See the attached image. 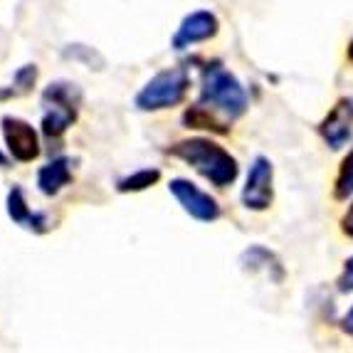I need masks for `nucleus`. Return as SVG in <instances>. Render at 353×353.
Segmentation results:
<instances>
[{"instance_id":"dca6fc26","label":"nucleus","mask_w":353,"mask_h":353,"mask_svg":"<svg viewBox=\"0 0 353 353\" xmlns=\"http://www.w3.org/2000/svg\"><path fill=\"white\" fill-rule=\"evenodd\" d=\"M35 79H37V65H25L15 72L12 77V89L10 92H0V99H6V97H23L28 94L30 89L35 87Z\"/></svg>"},{"instance_id":"f257e3e1","label":"nucleus","mask_w":353,"mask_h":353,"mask_svg":"<svg viewBox=\"0 0 353 353\" xmlns=\"http://www.w3.org/2000/svg\"><path fill=\"white\" fill-rule=\"evenodd\" d=\"M168 156L181 159L201 173L205 181H210L215 188H228L237 181L240 165H237L235 156L230 151H225L223 146H218L210 139H185L178 141L173 146L165 148Z\"/></svg>"},{"instance_id":"ddd939ff","label":"nucleus","mask_w":353,"mask_h":353,"mask_svg":"<svg viewBox=\"0 0 353 353\" xmlns=\"http://www.w3.org/2000/svg\"><path fill=\"white\" fill-rule=\"evenodd\" d=\"M159 181H161L159 168H141V171H134L129 176L119 178L117 190L119 193H141V190H148L151 185H156Z\"/></svg>"},{"instance_id":"9d476101","label":"nucleus","mask_w":353,"mask_h":353,"mask_svg":"<svg viewBox=\"0 0 353 353\" xmlns=\"http://www.w3.org/2000/svg\"><path fill=\"white\" fill-rule=\"evenodd\" d=\"M351 131H353V101L343 97V99H339L331 106V112L319 124V136L324 139L326 146L336 151V148H341L351 139Z\"/></svg>"},{"instance_id":"aec40b11","label":"nucleus","mask_w":353,"mask_h":353,"mask_svg":"<svg viewBox=\"0 0 353 353\" xmlns=\"http://www.w3.org/2000/svg\"><path fill=\"white\" fill-rule=\"evenodd\" d=\"M346 59H348V62H351V65H353V40L348 42V50H346Z\"/></svg>"},{"instance_id":"2eb2a0df","label":"nucleus","mask_w":353,"mask_h":353,"mask_svg":"<svg viewBox=\"0 0 353 353\" xmlns=\"http://www.w3.org/2000/svg\"><path fill=\"white\" fill-rule=\"evenodd\" d=\"M353 195V148L343 156L339 173L334 181V198L336 201H348Z\"/></svg>"},{"instance_id":"6e6552de","label":"nucleus","mask_w":353,"mask_h":353,"mask_svg":"<svg viewBox=\"0 0 353 353\" xmlns=\"http://www.w3.org/2000/svg\"><path fill=\"white\" fill-rule=\"evenodd\" d=\"M218 30H220V20L215 12L195 10L181 20L171 45H173V50L193 48V45H198V42H205V40H210V37H215L218 35Z\"/></svg>"},{"instance_id":"412c9836","label":"nucleus","mask_w":353,"mask_h":353,"mask_svg":"<svg viewBox=\"0 0 353 353\" xmlns=\"http://www.w3.org/2000/svg\"><path fill=\"white\" fill-rule=\"evenodd\" d=\"M0 168H8V156L0 151Z\"/></svg>"},{"instance_id":"0eeeda50","label":"nucleus","mask_w":353,"mask_h":353,"mask_svg":"<svg viewBox=\"0 0 353 353\" xmlns=\"http://www.w3.org/2000/svg\"><path fill=\"white\" fill-rule=\"evenodd\" d=\"M3 136H6L8 151L18 163H32L40 156V139L37 131L18 117H3Z\"/></svg>"},{"instance_id":"f8f14e48","label":"nucleus","mask_w":353,"mask_h":353,"mask_svg":"<svg viewBox=\"0 0 353 353\" xmlns=\"http://www.w3.org/2000/svg\"><path fill=\"white\" fill-rule=\"evenodd\" d=\"M240 265L242 270H248V272H259V270H274L279 274V277L284 279V267L282 262H279L274 254L270 252L267 248H262V245H254V248H250L248 252L240 257Z\"/></svg>"},{"instance_id":"f03ea898","label":"nucleus","mask_w":353,"mask_h":353,"mask_svg":"<svg viewBox=\"0 0 353 353\" xmlns=\"http://www.w3.org/2000/svg\"><path fill=\"white\" fill-rule=\"evenodd\" d=\"M201 104L218 109L230 121H235L248 112V94L232 72H228L223 65H208L203 70Z\"/></svg>"},{"instance_id":"39448f33","label":"nucleus","mask_w":353,"mask_h":353,"mask_svg":"<svg viewBox=\"0 0 353 353\" xmlns=\"http://www.w3.org/2000/svg\"><path fill=\"white\" fill-rule=\"evenodd\" d=\"M274 168L267 156H254L248 171V181L242 188V205L248 210L265 212L274 203Z\"/></svg>"},{"instance_id":"4468645a","label":"nucleus","mask_w":353,"mask_h":353,"mask_svg":"<svg viewBox=\"0 0 353 353\" xmlns=\"http://www.w3.org/2000/svg\"><path fill=\"white\" fill-rule=\"evenodd\" d=\"M183 124L188 126V129H210V131H218V134H228V126L215 121V117L208 112V106L201 104V101L183 114Z\"/></svg>"},{"instance_id":"a211bd4d","label":"nucleus","mask_w":353,"mask_h":353,"mask_svg":"<svg viewBox=\"0 0 353 353\" xmlns=\"http://www.w3.org/2000/svg\"><path fill=\"white\" fill-rule=\"evenodd\" d=\"M341 232L353 240V203L348 205V210L341 215Z\"/></svg>"},{"instance_id":"1a4fd4ad","label":"nucleus","mask_w":353,"mask_h":353,"mask_svg":"<svg viewBox=\"0 0 353 353\" xmlns=\"http://www.w3.org/2000/svg\"><path fill=\"white\" fill-rule=\"evenodd\" d=\"M6 210H8V218L12 220L15 225H20L23 230L32 232V235H45L50 230L54 228L52 218H50L48 212L42 210H32L28 205V195L20 185H12L8 190V198H6Z\"/></svg>"},{"instance_id":"20e7f679","label":"nucleus","mask_w":353,"mask_h":353,"mask_svg":"<svg viewBox=\"0 0 353 353\" xmlns=\"http://www.w3.org/2000/svg\"><path fill=\"white\" fill-rule=\"evenodd\" d=\"M190 89V77L181 67L163 70L156 77H151L134 99V106L139 112H161V109H171V106L183 104L185 94Z\"/></svg>"},{"instance_id":"7ed1b4c3","label":"nucleus","mask_w":353,"mask_h":353,"mask_svg":"<svg viewBox=\"0 0 353 353\" xmlns=\"http://www.w3.org/2000/svg\"><path fill=\"white\" fill-rule=\"evenodd\" d=\"M82 92L72 82H52L42 92V134L59 141L79 117Z\"/></svg>"},{"instance_id":"423d86ee","label":"nucleus","mask_w":353,"mask_h":353,"mask_svg":"<svg viewBox=\"0 0 353 353\" xmlns=\"http://www.w3.org/2000/svg\"><path fill=\"white\" fill-rule=\"evenodd\" d=\"M168 190L181 203L183 210L188 212L193 220H198V223H215L223 215L218 201L212 195H208L205 190L198 188L195 183L185 181V178H171Z\"/></svg>"},{"instance_id":"f3484780","label":"nucleus","mask_w":353,"mask_h":353,"mask_svg":"<svg viewBox=\"0 0 353 353\" xmlns=\"http://www.w3.org/2000/svg\"><path fill=\"white\" fill-rule=\"evenodd\" d=\"M336 289L341 294H353V254L343 262V272L341 277L336 279Z\"/></svg>"},{"instance_id":"6ab92c4d","label":"nucleus","mask_w":353,"mask_h":353,"mask_svg":"<svg viewBox=\"0 0 353 353\" xmlns=\"http://www.w3.org/2000/svg\"><path fill=\"white\" fill-rule=\"evenodd\" d=\"M341 329H343V334L353 336V306L346 312V316L341 319Z\"/></svg>"},{"instance_id":"9b49d317","label":"nucleus","mask_w":353,"mask_h":353,"mask_svg":"<svg viewBox=\"0 0 353 353\" xmlns=\"http://www.w3.org/2000/svg\"><path fill=\"white\" fill-rule=\"evenodd\" d=\"M72 183V161L67 156H57L50 163H45L37 171V190L42 195H57L62 188H67Z\"/></svg>"}]
</instances>
